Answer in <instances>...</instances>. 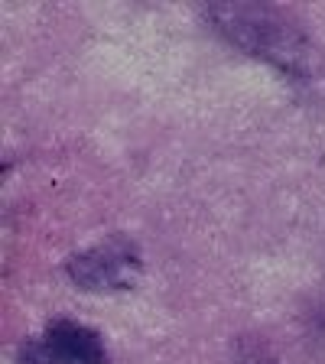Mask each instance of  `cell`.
<instances>
[{
	"label": "cell",
	"mask_w": 325,
	"mask_h": 364,
	"mask_svg": "<svg viewBox=\"0 0 325 364\" xmlns=\"http://www.w3.org/2000/svg\"><path fill=\"white\" fill-rule=\"evenodd\" d=\"M49 351L65 364H105V348L95 332L75 326V322H55L46 338Z\"/></svg>",
	"instance_id": "cell-1"
},
{
	"label": "cell",
	"mask_w": 325,
	"mask_h": 364,
	"mask_svg": "<svg viewBox=\"0 0 325 364\" xmlns=\"http://www.w3.org/2000/svg\"><path fill=\"white\" fill-rule=\"evenodd\" d=\"M43 364H65V361H62V358H55V355H53V361H43Z\"/></svg>",
	"instance_id": "cell-2"
}]
</instances>
